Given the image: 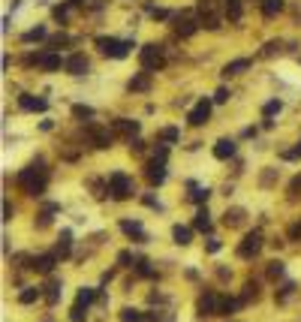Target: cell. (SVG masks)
Wrapping results in <instances>:
<instances>
[{"label":"cell","instance_id":"25","mask_svg":"<svg viewBox=\"0 0 301 322\" xmlns=\"http://www.w3.org/2000/svg\"><path fill=\"white\" fill-rule=\"evenodd\" d=\"M223 12L229 21H241V0H223Z\"/></svg>","mask_w":301,"mask_h":322},{"label":"cell","instance_id":"40","mask_svg":"<svg viewBox=\"0 0 301 322\" xmlns=\"http://www.w3.org/2000/svg\"><path fill=\"white\" fill-rule=\"evenodd\" d=\"M160 139H163V142H178V130H175V127H166V130H160Z\"/></svg>","mask_w":301,"mask_h":322},{"label":"cell","instance_id":"21","mask_svg":"<svg viewBox=\"0 0 301 322\" xmlns=\"http://www.w3.org/2000/svg\"><path fill=\"white\" fill-rule=\"evenodd\" d=\"M172 238H175V244L187 247V244L193 241V229H190V226H175V229H172Z\"/></svg>","mask_w":301,"mask_h":322},{"label":"cell","instance_id":"38","mask_svg":"<svg viewBox=\"0 0 301 322\" xmlns=\"http://www.w3.org/2000/svg\"><path fill=\"white\" fill-rule=\"evenodd\" d=\"M268 277H271V280L283 277V262H277V259H274V262H268Z\"/></svg>","mask_w":301,"mask_h":322},{"label":"cell","instance_id":"24","mask_svg":"<svg viewBox=\"0 0 301 322\" xmlns=\"http://www.w3.org/2000/svg\"><path fill=\"white\" fill-rule=\"evenodd\" d=\"M39 298H42V289H39V286H24L21 295H18L21 304H33V301H39Z\"/></svg>","mask_w":301,"mask_h":322},{"label":"cell","instance_id":"50","mask_svg":"<svg viewBox=\"0 0 301 322\" xmlns=\"http://www.w3.org/2000/svg\"><path fill=\"white\" fill-rule=\"evenodd\" d=\"M226 99H229V90H226V87H220V90L214 93V102H226Z\"/></svg>","mask_w":301,"mask_h":322},{"label":"cell","instance_id":"29","mask_svg":"<svg viewBox=\"0 0 301 322\" xmlns=\"http://www.w3.org/2000/svg\"><path fill=\"white\" fill-rule=\"evenodd\" d=\"M280 9H283V0H262V15L265 18H274Z\"/></svg>","mask_w":301,"mask_h":322},{"label":"cell","instance_id":"52","mask_svg":"<svg viewBox=\"0 0 301 322\" xmlns=\"http://www.w3.org/2000/svg\"><path fill=\"white\" fill-rule=\"evenodd\" d=\"M289 193H292V196H298V193H301V175H298V178H292V184H289Z\"/></svg>","mask_w":301,"mask_h":322},{"label":"cell","instance_id":"8","mask_svg":"<svg viewBox=\"0 0 301 322\" xmlns=\"http://www.w3.org/2000/svg\"><path fill=\"white\" fill-rule=\"evenodd\" d=\"M217 310H220V298H217V292H211V289L202 292L199 301H196V313H199V316H214Z\"/></svg>","mask_w":301,"mask_h":322},{"label":"cell","instance_id":"6","mask_svg":"<svg viewBox=\"0 0 301 322\" xmlns=\"http://www.w3.org/2000/svg\"><path fill=\"white\" fill-rule=\"evenodd\" d=\"M199 24H202V21H199L193 12H181V15H175V18H172L175 33H178V36H184V39H187V36H193V33L199 30Z\"/></svg>","mask_w":301,"mask_h":322},{"label":"cell","instance_id":"10","mask_svg":"<svg viewBox=\"0 0 301 322\" xmlns=\"http://www.w3.org/2000/svg\"><path fill=\"white\" fill-rule=\"evenodd\" d=\"M54 265H57V256H54V253H42V256H33V259H30V268L39 271V274H51Z\"/></svg>","mask_w":301,"mask_h":322},{"label":"cell","instance_id":"55","mask_svg":"<svg viewBox=\"0 0 301 322\" xmlns=\"http://www.w3.org/2000/svg\"><path fill=\"white\" fill-rule=\"evenodd\" d=\"M151 15H154V18H169V12H166V9H151Z\"/></svg>","mask_w":301,"mask_h":322},{"label":"cell","instance_id":"18","mask_svg":"<svg viewBox=\"0 0 301 322\" xmlns=\"http://www.w3.org/2000/svg\"><path fill=\"white\" fill-rule=\"evenodd\" d=\"M115 133H124V136H136L139 133V121H130V118H118L115 121Z\"/></svg>","mask_w":301,"mask_h":322},{"label":"cell","instance_id":"19","mask_svg":"<svg viewBox=\"0 0 301 322\" xmlns=\"http://www.w3.org/2000/svg\"><path fill=\"white\" fill-rule=\"evenodd\" d=\"M121 229L127 235H136V241H148V235H145V229H142L139 220H121Z\"/></svg>","mask_w":301,"mask_h":322},{"label":"cell","instance_id":"28","mask_svg":"<svg viewBox=\"0 0 301 322\" xmlns=\"http://www.w3.org/2000/svg\"><path fill=\"white\" fill-rule=\"evenodd\" d=\"M45 289H48V292H45V301H48V304L54 307V304L60 301V280H51V283H48Z\"/></svg>","mask_w":301,"mask_h":322},{"label":"cell","instance_id":"26","mask_svg":"<svg viewBox=\"0 0 301 322\" xmlns=\"http://www.w3.org/2000/svg\"><path fill=\"white\" fill-rule=\"evenodd\" d=\"M148 181H151V184H163V181H166L163 163H151V166H148Z\"/></svg>","mask_w":301,"mask_h":322},{"label":"cell","instance_id":"32","mask_svg":"<svg viewBox=\"0 0 301 322\" xmlns=\"http://www.w3.org/2000/svg\"><path fill=\"white\" fill-rule=\"evenodd\" d=\"M280 109H283V102H280V99H271V102L262 105V115H265V118H274V115H280Z\"/></svg>","mask_w":301,"mask_h":322},{"label":"cell","instance_id":"16","mask_svg":"<svg viewBox=\"0 0 301 322\" xmlns=\"http://www.w3.org/2000/svg\"><path fill=\"white\" fill-rule=\"evenodd\" d=\"M244 208H226V214H223V223L229 226V229H238L241 223H244Z\"/></svg>","mask_w":301,"mask_h":322},{"label":"cell","instance_id":"22","mask_svg":"<svg viewBox=\"0 0 301 322\" xmlns=\"http://www.w3.org/2000/svg\"><path fill=\"white\" fill-rule=\"evenodd\" d=\"M69 247H72V232H69V229H63V232H60V238H57V250H54V256H60V259H63V256L69 253Z\"/></svg>","mask_w":301,"mask_h":322},{"label":"cell","instance_id":"44","mask_svg":"<svg viewBox=\"0 0 301 322\" xmlns=\"http://www.w3.org/2000/svg\"><path fill=\"white\" fill-rule=\"evenodd\" d=\"M292 289H295V283H286V286L280 289V295H277V301H286V298L292 295Z\"/></svg>","mask_w":301,"mask_h":322},{"label":"cell","instance_id":"20","mask_svg":"<svg viewBox=\"0 0 301 322\" xmlns=\"http://www.w3.org/2000/svg\"><path fill=\"white\" fill-rule=\"evenodd\" d=\"M18 102H21V109H27V112H45V109H48V102L39 99V96H21Z\"/></svg>","mask_w":301,"mask_h":322},{"label":"cell","instance_id":"34","mask_svg":"<svg viewBox=\"0 0 301 322\" xmlns=\"http://www.w3.org/2000/svg\"><path fill=\"white\" fill-rule=\"evenodd\" d=\"M190 187H193V193H190V199H193V202H199V205H202V202H208L211 190H202V187H196V184H190Z\"/></svg>","mask_w":301,"mask_h":322},{"label":"cell","instance_id":"53","mask_svg":"<svg viewBox=\"0 0 301 322\" xmlns=\"http://www.w3.org/2000/svg\"><path fill=\"white\" fill-rule=\"evenodd\" d=\"M205 247H208V253H217V250H220V241H217V238H208Z\"/></svg>","mask_w":301,"mask_h":322},{"label":"cell","instance_id":"14","mask_svg":"<svg viewBox=\"0 0 301 322\" xmlns=\"http://www.w3.org/2000/svg\"><path fill=\"white\" fill-rule=\"evenodd\" d=\"M214 157H217V160H232V157H235V142H232V139H220V142L214 145Z\"/></svg>","mask_w":301,"mask_h":322},{"label":"cell","instance_id":"11","mask_svg":"<svg viewBox=\"0 0 301 322\" xmlns=\"http://www.w3.org/2000/svg\"><path fill=\"white\" fill-rule=\"evenodd\" d=\"M87 133H90V142H93L96 148H112V142H115V133H112V130H103V127H90Z\"/></svg>","mask_w":301,"mask_h":322},{"label":"cell","instance_id":"36","mask_svg":"<svg viewBox=\"0 0 301 322\" xmlns=\"http://www.w3.org/2000/svg\"><path fill=\"white\" fill-rule=\"evenodd\" d=\"M69 6H72L69 0H66L63 6H54V12H51V15H54V21H60V24H63V21H66V15H69Z\"/></svg>","mask_w":301,"mask_h":322},{"label":"cell","instance_id":"47","mask_svg":"<svg viewBox=\"0 0 301 322\" xmlns=\"http://www.w3.org/2000/svg\"><path fill=\"white\" fill-rule=\"evenodd\" d=\"M130 148H133V154H142V151H145V142H142V139H130Z\"/></svg>","mask_w":301,"mask_h":322},{"label":"cell","instance_id":"46","mask_svg":"<svg viewBox=\"0 0 301 322\" xmlns=\"http://www.w3.org/2000/svg\"><path fill=\"white\" fill-rule=\"evenodd\" d=\"M274 51H280V42H268V45L262 48V54H265V57H271Z\"/></svg>","mask_w":301,"mask_h":322},{"label":"cell","instance_id":"51","mask_svg":"<svg viewBox=\"0 0 301 322\" xmlns=\"http://www.w3.org/2000/svg\"><path fill=\"white\" fill-rule=\"evenodd\" d=\"M166 157H169L166 148H157V151H154V163H166Z\"/></svg>","mask_w":301,"mask_h":322},{"label":"cell","instance_id":"5","mask_svg":"<svg viewBox=\"0 0 301 322\" xmlns=\"http://www.w3.org/2000/svg\"><path fill=\"white\" fill-rule=\"evenodd\" d=\"M109 193H112V199L124 202V199L133 196V181H130L124 172H112V178H109Z\"/></svg>","mask_w":301,"mask_h":322},{"label":"cell","instance_id":"49","mask_svg":"<svg viewBox=\"0 0 301 322\" xmlns=\"http://www.w3.org/2000/svg\"><path fill=\"white\" fill-rule=\"evenodd\" d=\"M283 157H286V160H298V157H301V142L295 145V148H292V151H286Z\"/></svg>","mask_w":301,"mask_h":322},{"label":"cell","instance_id":"43","mask_svg":"<svg viewBox=\"0 0 301 322\" xmlns=\"http://www.w3.org/2000/svg\"><path fill=\"white\" fill-rule=\"evenodd\" d=\"M289 241H301V220L289 226Z\"/></svg>","mask_w":301,"mask_h":322},{"label":"cell","instance_id":"3","mask_svg":"<svg viewBox=\"0 0 301 322\" xmlns=\"http://www.w3.org/2000/svg\"><path fill=\"white\" fill-rule=\"evenodd\" d=\"M96 45L106 57H115V60L127 57L130 48H133V42H124V39H115V36H96Z\"/></svg>","mask_w":301,"mask_h":322},{"label":"cell","instance_id":"57","mask_svg":"<svg viewBox=\"0 0 301 322\" xmlns=\"http://www.w3.org/2000/svg\"><path fill=\"white\" fill-rule=\"evenodd\" d=\"M69 3H72V6H75V3H84V0H69Z\"/></svg>","mask_w":301,"mask_h":322},{"label":"cell","instance_id":"39","mask_svg":"<svg viewBox=\"0 0 301 322\" xmlns=\"http://www.w3.org/2000/svg\"><path fill=\"white\" fill-rule=\"evenodd\" d=\"M84 316H87V307H81V304H75V307L69 310V319L72 322H84Z\"/></svg>","mask_w":301,"mask_h":322},{"label":"cell","instance_id":"31","mask_svg":"<svg viewBox=\"0 0 301 322\" xmlns=\"http://www.w3.org/2000/svg\"><path fill=\"white\" fill-rule=\"evenodd\" d=\"M238 304H241V301H235V298H223L217 313H220V316H229V313H235V310H238Z\"/></svg>","mask_w":301,"mask_h":322},{"label":"cell","instance_id":"9","mask_svg":"<svg viewBox=\"0 0 301 322\" xmlns=\"http://www.w3.org/2000/svg\"><path fill=\"white\" fill-rule=\"evenodd\" d=\"M208 118H211V102H208V99H199V102L190 109L187 124H190V127H202V124H208Z\"/></svg>","mask_w":301,"mask_h":322},{"label":"cell","instance_id":"45","mask_svg":"<svg viewBox=\"0 0 301 322\" xmlns=\"http://www.w3.org/2000/svg\"><path fill=\"white\" fill-rule=\"evenodd\" d=\"M66 42H69V36H66V33H57V36H51V45H54V48H57V45H66Z\"/></svg>","mask_w":301,"mask_h":322},{"label":"cell","instance_id":"41","mask_svg":"<svg viewBox=\"0 0 301 322\" xmlns=\"http://www.w3.org/2000/svg\"><path fill=\"white\" fill-rule=\"evenodd\" d=\"M136 271H139L142 277H154V271L148 268V259H136Z\"/></svg>","mask_w":301,"mask_h":322},{"label":"cell","instance_id":"1","mask_svg":"<svg viewBox=\"0 0 301 322\" xmlns=\"http://www.w3.org/2000/svg\"><path fill=\"white\" fill-rule=\"evenodd\" d=\"M18 184H21L24 193L42 196V190H45V169H42V163H33L30 169H24V172L18 175Z\"/></svg>","mask_w":301,"mask_h":322},{"label":"cell","instance_id":"33","mask_svg":"<svg viewBox=\"0 0 301 322\" xmlns=\"http://www.w3.org/2000/svg\"><path fill=\"white\" fill-rule=\"evenodd\" d=\"M72 118H78V121H90V118H93V109H90V105H72Z\"/></svg>","mask_w":301,"mask_h":322},{"label":"cell","instance_id":"42","mask_svg":"<svg viewBox=\"0 0 301 322\" xmlns=\"http://www.w3.org/2000/svg\"><path fill=\"white\" fill-rule=\"evenodd\" d=\"M256 295H259V286H256V283H247V286H244V301H250V298L256 301Z\"/></svg>","mask_w":301,"mask_h":322},{"label":"cell","instance_id":"48","mask_svg":"<svg viewBox=\"0 0 301 322\" xmlns=\"http://www.w3.org/2000/svg\"><path fill=\"white\" fill-rule=\"evenodd\" d=\"M118 262H121V265H130V262H136V259H133L130 250H124V253H118Z\"/></svg>","mask_w":301,"mask_h":322},{"label":"cell","instance_id":"54","mask_svg":"<svg viewBox=\"0 0 301 322\" xmlns=\"http://www.w3.org/2000/svg\"><path fill=\"white\" fill-rule=\"evenodd\" d=\"M3 220H12V205L9 202H3Z\"/></svg>","mask_w":301,"mask_h":322},{"label":"cell","instance_id":"30","mask_svg":"<svg viewBox=\"0 0 301 322\" xmlns=\"http://www.w3.org/2000/svg\"><path fill=\"white\" fill-rule=\"evenodd\" d=\"M93 298H96V289H87V286H84V289H78V295H75V304L87 307V304H90Z\"/></svg>","mask_w":301,"mask_h":322},{"label":"cell","instance_id":"17","mask_svg":"<svg viewBox=\"0 0 301 322\" xmlns=\"http://www.w3.org/2000/svg\"><path fill=\"white\" fill-rule=\"evenodd\" d=\"M244 69H250V60L247 57H238V60H229L226 66H223V75L229 78V75H241Z\"/></svg>","mask_w":301,"mask_h":322},{"label":"cell","instance_id":"35","mask_svg":"<svg viewBox=\"0 0 301 322\" xmlns=\"http://www.w3.org/2000/svg\"><path fill=\"white\" fill-rule=\"evenodd\" d=\"M54 211H57V205H48V208H45V211L39 214V220H36V226H39V229H45V226L51 223V214H54Z\"/></svg>","mask_w":301,"mask_h":322},{"label":"cell","instance_id":"7","mask_svg":"<svg viewBox=\"0 0 301 322\" xmlns=\"http://www.w3.org/2000/svg\"><path fill=\"white\" fill-rule=\"evenodd\" d=\"M259 250H262V235H259V232H247L244 241L238 244V256H241V259H253Z\"/></svg>","mask_w":301,"mask_h":322},{"label":"cell","instance_id":"2","mask_svg":"<svg viewBox=\"0 0 301 322\" xmlns=\"http://www.w3.org/2000/svg\"><path fill=\"white\" fill-rule=\"evenodd\" d=\"M139 60H142V69L145 72H157V69H163L166 66V57H163V45H142V51H139Z\"/></svg>","mask_w":301,"mask_h":322},{"label":"cell","instance_id":"56","mask_svg":"<svg viewBox=\"0 0 301 322\" xmlns=\"http://www.w3.org/2000/svg\"><path fill=\"white\" fill-rule=\"evenodd\" d=\"M271 181H274V169H268V172L262 175V184H271Z\"/></svg>","mask_w":301,"mask_h":322},{"label":"cell","instance_id":"23","mask_svg":"<svg viewBox=\"0 0 301 322\" xmlns=\"http://www.w3.org/2000/svg\"><path fill=\"white\" fill-rule=\"evenodd\" d=\"M193 226H196L199 232H211V214H208V208H199V211H196Z\"/></svg>","mask_w":301,"mask_h":322},{"label":"cell","instance_id":"4","mask_svg":"<svg viewBox=\"0 0 301 322\" xmlns=\"http://www.w3.org/2000/svg\"><path fill=\"white\" fill-rule=\"evenodd\" d=\"M199 21L208 30H220L223 27V15L217 12V0H199Z\"/></svg>","mask_w":301,"mask_h":322},{"label":"cell","instance_id":"12","mask_svg":"<svg viewBox=\"0 0 301 322\" xmlns=\"http://www.w3.org/2000/svg\"><path fill=\"white\" fill-rule=\"evenodd\" d=\"M39 66L45 72H57L60 66H66V60H60V54H54V51H45V54H39Z\"/></svg>","mask_w":301,"mask_h":322},{"label":"cell","instance_id":"37","mask_svg":"<svg viewBox=\"0 0 301 322\" xmlns=\"http://www.w3.org/2000/svg\"><path fill=\"white\" fill-rule=\"evenodd\" d=\"M36 39H45V27H33L24 33V42H36Z\"/></svg>","mask_w":301,"mask_h":322},{"label":"cell","instance_id":"27","mask_svg":"<svg viewBox=\"0 0 301 322\" xmlns=\"http://www.w3.org/2000/svg\"><path fill=\"white\" fill-rule=\"evenodd\" d=\"M121 322H148V316L142 310H136V307H124L121 310Z\"/></svg>","mask_w":301,"mask_h":322},{"label":"cell","instance_id":"15","mask_svg":"<svg viewBox=\"0 0 301 322\" xmlns=\"http://www.w3.org/2000/svg\"><path fill=\"white\" fill-rule=\"evenodd\" d=\"M127 87H130V90H136V93H145V90H151V72H139V75H133Z\"/></svg>","mask_w":301,"mask_h":322},{"label":"cell","instance_id":"13","mask_svg":"<svg viewBox=\"0 0 301 322\" xmlns=\"http://www.w3.org/2000/svg\"><path fill=\"white\" fill-rule=\"evenodd\" d=\"M69 75H84L87 72V57L84 54H72V57H66V66H63Z\"/></svg>","mask_w":301,"mask_h":322}]
</instances>
